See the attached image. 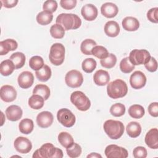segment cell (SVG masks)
Wrapping results in <instances>:
<instances>
[{"label":"cell","instance_id":"bcb514c9","mask_svg":"<svg viewBox=\"0 0 158 158\" xmlns=\"http://www.w3.org/2000/svg\"><path fill=\"white\" fill-rule=\"evenodd\" d=\"M77 1L76 0H61L60 1V6L66 10H71L75 7Z\"/></svg>","mask_w":158,"mask_h":158},{"label":"cell","instance_id":"681fc988","mask_svg":"<svg viewBox=\"0 0 158 158\" xmlns=\"http://www.w3.org/2000/svg\"><path fill=\"white\" fill-rule=\"evenodd\" d=\"M17 0H5V1H1V3L2 6L5 7L6 8H12L15 7L17 3Z\"/></svg>","mask_w":158,"mask_h":158},{"label":"cell","instance_id":"7bdbcfd3","mask_svg":"<svg viewBox=\"0 0 158 158\" xmlns=\"http://www.w3.org/2000/svg\"><path fill=\"white\" fill-rule=\"evenodd\" d=\"M57 9V2L56 1L54 0H48L46 1L43 5V9L44 10L49 12H54Z\"/></svg>","mask_w":158,"mask_h":158},{"label":"cell","instance_id":"4316f807","mask_svg":"<svg viewBox=\"0 0 158 158\" xmlns=\"http://www.w3.org/2000/svg\"><path fill=\"white\" fill-rule=\"evenodd\" d=\"M34 128V123L31 119L24 118L22 119L19 124V128L20 131L25 135H28L32 132Z\"/></svg>","mask_w":158,"mask_h":158},{"label":"cell","instance_id":"7402d4cb","mask_svg":"<svg viewBox=\"0 0 158 158\" xmlns=\"http://www.w3.org/2000/svg\"><path fill=\"white\" fill-rule=\"evenodd\" d=\"M122 25L124 30L128 31H134L139 27L138 20L133 17H126L122 22Z\"/></svg>","mask_w":158,"mask_h":158},{"label":"cell","instance_id":"277c9868","mask_svg":"<svg viewBox=\"0 0 158 158\" xmlns=\"http://www.w3.org/2000/svg\"><path fill=\"white\" fill-rule=\"evenodd\" d=\"M106 135L112 139H118L124 133V125L118 120H107L103 125Z\"/></svg>","mask_w":158,"mask_h":158},{"label":"cell","instance_id":"60d3db41","mask_svg":"<svg viewBox=\"0 0 158 158\" xmlns=\"http://www.w3.org/2000/svg\"><path fill=\"white\" fill-rule=\"evenodd\" d=\"M125 106L121 103L113 104L110 108V113L114 117H121L125 113Z\"/></svg>","mask_w":158,"mask_h":158},{"label":"cell","instance_id":"f6af8a7d","mask_svg":"<svg viewBox=\"0 0 158 158\" xmlns=\"http://www.w3.org/2000/svg\"><path fill=\"white\" fill-rule=\"evenodd\" d=\"M133 155L135 158H145L148 155L147 150L143 146H137L133 149Z\"/></svg>","mask_w":158,"mask_h":158},{"label":"cell","instance_id":"ab89813d","mask_svg":"<svg viewBox=\"0 0 158 158\" xmlns=\"http://www.w3.org/2000/svg\"><path fill=\"white\" fill-rule=\"evenodd\" d=\"M91 54L94 56L96 57L97 58L99 59H102L107 57L109 55V52L107 49L102 46H94L92 51H91Z\"/></svg>","mask_w":158,"mask_h":158},{"label":"cell","instance_id":"83f0119b","mask_svg":"<svg viewBox=\"0 0 158 158\" xmlns=\"http://www.w3.org/2000/svg\"><path fill=\"white\" fill-rule=\"evenodd\" d=\"M28 105L29 106L35 110H38L41 109L44 106V98L38 94H33L28 99Z\"/></svg>","mask_w":158,"mask_h":158},{"label":"cell","instance_id":"7a4b0ae2","mask_svg":"<svg viewBox=\"0 0 158 158\" xmlns=\"http://www.w3.org/2000/svg\"><path fill=\"white\" fill-rule=\"evenodd\" d=\"M107 93L108 96L112 99L123 98L128 93L127 85L123 80L117 79L107 84Z\"/></svg>","mask_w":158,"mask_h":158},{"label":"cell","instance_id":"52a82bcc","mask_svg":"<svg viewBox=\"0 0 158 158\" xmlns=\"http://www.w3.org/2000/svg\"><path fill=\"white\" fill-rule=\"evenodd\" d=\"M129 60L134 65L146 64L151 59L150 53L146 49H133L129 55Z\"/></svg>","mask_w":158,"mask_h":158},{"label":"cell","instance_id":"9c48e42d","mask_svg":"<svg viewBox=\"0 0 158 158\" xmlns=\"http://www.w3.org/2000/svg\"><path fill=\"white\" fill-rule=\"evenodd\" d=\"M65 81L66 85L70 88H78L83 82V77L80 72L72 70L66 73Z\"/></svg>","mask_w":158,"mask_h":158},{"label":"cell","instance_id":"4dcf8cb0","mask_svg":"<svg viewBox=\"0 0 158 158\" xmlns=\"http://www.w3.org/2000/svg\"><path fill=\"white\" fill-rule=\"evenodd\" d=\"M9 59L13 62L15 69H19L22 68L25 64V56L22 52H16L10 56Z\"/></svg>","mask_w":158,"mask_h":158},{"label":"cell","instance_id":"6da1fadb","mask_svg":"<svg viewBox=\"0 0 158 158\" xmlns=\"http://www.w3.org/2000/svg\"><path fill=\"white\" fill-rule=\"evenodd\" d=\"M56 22L60 25L65 30H76L81 25V20L77 15L68 13L59 14L56 18Z\"/></svg>","mask_w":158,"mask_h":158},{"label":"cell","instance_id":"f907efd6","mask_svg":"<svg viewBox=\"0 0 158 158\" xmlns=\"http://www.w3.org/2000/svg\"><path fill=\"white\" fill-rule=\"evenodd\" d=\"M89 157H92V158H97V157H102L101 155L96 153V152H91L90 154H88L87 156V158H89Z\"/></svg>","mask_w":158,"mask_h":158},{"label":"cell","instance_id":"5bb4252c","mask_svg":"<svg viewBox=\"0 0 158 158\" xmlns=\"http://www.w3.org/2000/svg\"><path fill=\"white\" fill-rule=\"evenodd\" d=\"M54 120V117L49 111H43L38 114L36 117L37 125L43 128L49 127Z\"/></svg>","mask_w":158,"mask_h":158},{"label":"cell","instance_id":"ac0fdd59","mask_svg":"<svg viewBox=\"0 0 158 158\" xmlns=\"http://www.w3.org/2000/svg\"><path fill=\"white\" fill-rule=\"evenodd\" d=\"M23 114L22 109L17 105H11L6 110L7 118L12 122H15L21 118Z\"/></svg>","mask_w":158,"mask_h":158},{"label":"cell","instance_id":"8992f818","mask_svg":"<svg viewBox=\"0 0 158 158\" xmlns=\"http://www.w3.org/2000/svg\"><path fill=\"white\" fill-rule=\"evenodd\" d=\"M70 101L81 111H86L91 106V102L89 98L80 91H76L71 94Z\"/></svg>","mask_w":158,"mask_h":158},{"label":"cell","instance_id":"ba28073f","mask_svg":"<svg viewBox=\"0 0 158 158\" xmlns=\"http://www.w3.org/2000/svg\"><path fill=\"white\" fill-rule=\"evenodd\" d=\"M57 118L60 123L67 128L73 126L76 121L75 115L67 108H62L57 111Z\"/></svg>","mask_w":158,"mask_h":158},{"label":"cell","instance_id":"c3c4849f","mask_svg":"<svg viewBox=\"0 0 158 158\" xmlns=\"http://www.w3.org/2000/svg\"><path fill=\"white\" fill-rule=\"evenodd\" d=\"M148 112L149 114L154 117H158V102H154L151 103L148 106Z\"/></svg>","mask_w":158,"mask_h":158},{"label":"cell","instance_id":"e575fe53","mask_svg":"<svg viewBox=\"0 0 158 158\" xmlns=\"http://www.w3.org/2000/svg\"><path fill=\"white\" fill-rule=\"evenodd\" d=\"M50 34L54 38L61 39L64 36L65 30L60 25L56 23L51 27Z\"/></svg>","mask_w":158,"mask_h":158},{"label":"cell","instance_id":"d4e9b609","mask_svg":"<svg viewBox=\"0 0 158 158\" xmlns=\"http://www.w3.org/2000/svg\"><path fill=\"white\" fill-rule=\"evenodd\" d=\"M51 74L52 72L50 67L46 64H44L41 69L35 72L36 77L39 81L42 82L47 81L51 78Z\"/></svg>","mask_w":158,"mask_h":158},{"label":"cell","instance_id":"603a6c76","mask_svg":"<svg viewBox=\"0 0 158 158\" xmlns=\"http://www.w3.org/2000/svg\"><path fill=\"white\" fill-rule=\"evenodd\" d=\"M104 32L109 37H116L120 33V26L118 23L114 20L108 21L104 25Z\"/></svg>","mask_w":158,"mask_h":158},{"label":"cell","instance_id":"ee69618b","mask_svg":"<svg viewBox=\"0 0 158 158\" xmlns=\"http://www.w3.org/2000/svg\"><path fill=\"white\" fill-rule=\"evenodd\" d=\"M148 19L154 23H158V7L150 9L147 12Z\"/></svg>","mask_w":158,"mask_h":158},{"label":"cell","instance_id":"e0dca14e","mask_svg":"<svg viewBox=\"0 0 158 158\" xmlns=\"http://www.w3.org/2000/svg\"><path fill=\"white\" fill-rule=\"evenodd\" d=\"M146 144L151 149L158 148V130L156 128H151L146 133L144 138Z\"/></svg>","mask_w":158,"mask_h":158},{"label":"cell","instance_id":"30bf717a","mask_svg":"<svg viewBox=\"0 0 158 158\" xmlns=\"http://www.w3.org/2000/svg\"><path fill=\"white\" fill-rule=\"evenodd\" d=\"M104 153L107 158H127L128 156L126 149L116 144L108 145L105 149Z\"/></svg>","mask_w":158,"mask_h":158},{"label":"cell","instance_id":"9a60e30c","mask_svg":"<svg viewBox=\"0 0 158 158\" xmlns=\"http://www.w3.org/2000/svg\"><path fill=\"white\" fill-rule=\"evenodd\" d=\"M17 81L19 86L23 89H27L31 87L34 82V76L29 71L22 72L18 77Z\"/></svg>","mask_w":158,"mask_h":158},{"label":"cell","instance_id":"7c38bea8","mask_svg":"<svg viewBox=\"0 0 158 158\" xmlns=\"http://www.w3.org/2000/svg\"><path fill=\"white\" fill-rule=\"evenodd\" d=\"M14 145L16 151L21 154H27L32 148L31 142L23 136L17 137L14 141Z\"/></svg>","mask_w":158,"mask_h":158},{"label":"cell","instance_id":"8d00e7d4","mask_svg":"<svg viewBox=\"0 0 158 158\" xmlns=\"http://www.w3.org/2000/svg\"><path fill=\"white\" fill-rule=\"evenodd\" d=\"M44 65L43 59L39 56L31 57L29 60V66L33 70H38Z\"/></svg>","mask_w":158,"mask_h":158},{"label":"cell","instance_id":"b9f144b4","mask_svg":"<svg viewBox=\"0 0 158 158\" xmlns=\"http://www.w3.org/2000/svg\"><path fill=\"white\" fill-rule=\"evenodd\" d=\"M120 69L124 73H129L135 69V65L130 62L128 57H127L120 61Z\"/></svg>","mask_w":158,"mask_h":158},{"label":"cell","instance_id":"74e56055","mask_svg":"<svg viewBox=\"0 0 158 158\" xmlns=\"http://www.w3.org/2000/svg\"><path fill=\"white\" fill-rule=\"evenodd\" d=\"M117 62V57L114 54H109L107 57L101 59V65L106 69H111L114 67Z\"/></svg>","mask_w":158,"mask_h":158},{"label":"cell","instance_id":"4fadbf2b","mask_svg":"<svg viewBox=\"0 0 158 158\" xmlns=\"http://www.w3.org/2000/svg\"><path fill=\"white\" fill-rule=\"evenodd\" d=\"M17 95V91L12 86L6 85L1 86L0 89V97L3 101L6 102H12L16 99Z\"/></svg>","mask_w":158,"mask_h":158},{"label":"cell","instance_id":"d6986e66","mask_svg":"<svg viewBox=\"0 0 158 158\" xmlns=\"http://www.w3.org/2000/svg\"><path fill=\"white\" fill-rule=\"evenodd\" d=\"M101 12L106 18H113L118 14V9L112 2H106L101 6Z\"/></svg>","mask_w":158,"mask_h":158},{"label":"cell","instance_id":"f546056e","mask_svg":"<svg viewBox=\"0 0 158 158\" xmlns=\"http://www.w3.org/2000/svg\"><path fill=\"white\" fill-rule=\"evenodd\" d=\"M53 19V15L51 12L43 10L38 14L36 15L37 22L41 25H46L49 24Z\"/></svg>","mask_w":158,"mask_h":158},{"label":"cell","instance_id":"3957f363","mask_svg":"<svg viewBox=\"0 0 158 158\" xmlns=\"http://www.w3.org/2000/svg\"><path fill=\"white\" fill-rule=\"evenodd\" d=\"M62 151L49 143L43 144L40 149L36 150L32 157L33 158H62L63 157Z\"/></svg>","mask_w":158,"mask_h":158},{"label":"cell","instance_id":"44dd1931","mask_svg":"<svg viewBox=\"0 0 158 158\" xmlns=\"http://www.w3.org/2000/svg\"><path fill=\"white\" fill-rule=\"evenodd\" d=\"M94 83L98 86H104L107 85L110 80L109 73L104 70H97L93 75Z\"/></svg>","mask_w":158,"mask_h":158},{"label":"cell","instance_id":"d590c367","mask_svg":"<svg viewBox=\"0 0 158 158\" xmlns=\"http://www.w3.org/2000/svg\"><path fill=\"white\" fill-rule=\"evenodd\" d=\"M96 61L93 58H86L81 64V67L84 72L89 73L94 71L96 67Z\"/></svg>","mask_w":158,"mask_h":158},{"label":"cell","instance_id":"cb8c5ba5","mask_svg":"<svg viewBox=\"0 0 158 158\" xmlns=\"http://www.w3.org/2000/svg\"><path fill=\"white\" fill-rule=\"evenodd\" d=\"M126 131L130 137L133 138H137L141 133V127L136 122H131L127 125Z\"/></svg>","mask_w":158,"mask_h":158},{"label":"cell","instance_id":"d6a6232c","mask_svg":"<svg viewBox=\"0 0 158 158\" xmlns=\"http://www.w3.org/2000/svg\"><path fill=\"white\" fill-rule=\"evenodd\" d=\"M33 94H38L42 96L44 100H47L50 96V89L46 85L39 84L35 86Z\"/></svg>","mask_w":158,"mask_h":158},{"label":"cell","instance_id":"7dc6e473","mask_svg":"<svg viewBox=\"0 0 158 158\" xmlns=\"http://www.w3.org/2000/svg\"><path fill=\"white\" fill-rule=\"evenodd\" d=\"M145 68L150 72H154L157 69V62L153 57H151L150 60L146 64H144Z\"/></svg>","mask_w":158,"mask_h":158},{"label":"cell","instance_id":"1f68e13d","mask_svg":"<svg viewBox=\"0 0 158 158\" xmlns=\"http://www.w3.org/2000/svg\"><path fill=\"white\" fill-rule=\"evenodd\" d=\"M57 138L59 143L65 148L70 147L74 143L73 138L72 136V135L70 133L65 131L60 132L58 135Z\"/></svg>","mask_w":158,"mask_h":158},{"label":"cell","instance_id":"836d02e7","mask_svg":"<svg viewBox=\"0 0 158 158\" xmlns=\"http://www.w3.org/2000/svg\"><path fill=\"white\" fill-rule=\"evenodd\" d=\"M96 46V43L93 40L86 39L81 43L80 49L81 52L85 55H92L91 51Z\"/></svg>","mask_w":158,"mask_h":158},{"label":"cell","instance_id":"f1b7e54d","mask_svg":"<svg viewBox=\"0 0 158 158\" xmlns=\"http://www.w3.org/2000/svg\"><path fill=\"white\" fill-rule=\"evenodd\" d=\"M128 114L133 118L139 119L143 117L145 114L144 107L139 104H133L128 109Z\"/></svg>","mask_w":158,"mask_h":158},{"label":"cell","instance_id":"8fae6325","mask_svg":"<svg viewBox=\"0 0 158 158\" xmlns=\"http://www.w3.org/2000/svg\"><path fill=\"white\" fill-rule=\"evenodd\" d=\"M146 83V77L141 71L134 72L130 77V84L133 89H141L145 86Z\"/></svg>","mask_w":158,"mask_h":158},{"label":"cell","instance_id":"5b68a950","mask_svg":"<svg viewBox=\"0 0 158 158\" xmlns=\"http://www.w3.org/2000/svg\"><path fill=\"white\" fill-rule=\"evenodd\" d=\"M65 47L59 43L53 44L51 48L49 54L50 62L54 65H60L64 61Z\"/></svg>","mask_w":158,"mask_h":158},{"label":"cell","instance_id":"484cf974","mask_svg":"<svg viewBox=\"0 0 158 158\" xmlns=\"http://www.w3.org/2000/svg\"><path fill=\"white\" fill-rule=\"evenodd\" d=\"M15 69L13 62L10 59L4 60L0 65V73L2 76H9Z\"/></svg>","mask_w":158,"mask_h":158},{"label":"cell","instance_id":"f35d334b","mask_svg":"<svg viewBox=\"0 0 158 158\" xmlns=\"http://www.w3.org/2000/svg\"><path fill=\"white\" fill-rule=\"evenodd\" d=\"M81 146L75 143H73L72 146L66 148V152L67 155L70 158H76L79 157L81 154Z\"/></svg>","mask_w":158,"mask_h":158},{"label":"cell","instance_id":"ffe728a7","mask_svg":"<svg viewBox=\"0 0 158 158\" xmlns=\"http://www.w3.org/2000/svg\"><path fill=\"white\" fill-rule=\"evenodd\" d=\"M17 42L13 39H7L0 42V55L7 54L9 51L17 49Z\"/></svg>","mask_w":158,"mask_h":158},{"label":"cell","instance_id":"2e32d148","mask_svg":"<svg viewBox=\"0 0 158 158\" xmlns=\"http://www.w3.org/2000/svg\"><path fill=\"white\" fill-rule=\"evenodd\" d=\"M98 9L92 4L84 5L81 9V14L83 19L87 21H93L98 16Z\"/></svg>","mask_w":158,"mask_h":158}]
</instances>
